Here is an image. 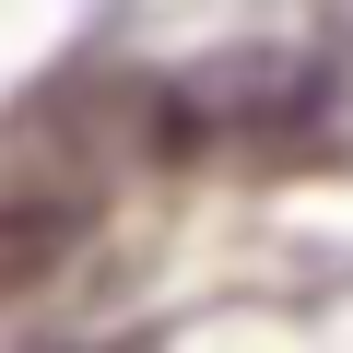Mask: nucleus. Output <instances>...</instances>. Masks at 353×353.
I'll use <instances>...</instances> for the list:
<instances>
[{"instance_id": "obj_1", "label": "nucleus", "mask_w": 353, "mask_h": 353, "mask_svg": "<svg viewBox=\"0 0 353 353\" xmlns=\"http://www.w3.org/2000/svg\"><path fill=\"white\" fill-rule=\"evenodd\" d=\"M330 141H341V106L306 48H224L141 94V153H165V165L283 176V165H318Z\"/></svg>"}, {"instance_id": "obj_2", "label": "nucleus", "mask_w": 353, "mask_h": 353, "mask_svg": "<svg viewBox=\"0 0 353 353\" xmlns=\"http://www.w3.org/2000/svg\"><path fill=\"white\" fill-rule=\"evenodd\" d=\"M71 248H83V212L71 201H0V306L36 294V283H59Z\"/></svg>"}]
</instances>
